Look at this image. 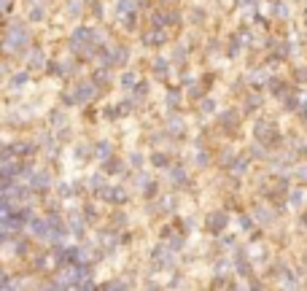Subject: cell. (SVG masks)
Wrapping results in <instances>:
<instances>
[{
	"label": "cell",
	"mask_w": 307,
	"mask_h": 291,
	"mask_svg": "<svg viewBox=\"0 0 307 291\" xmlns=\"http://www.w3.org/2000/svg\"><path fill=\"white\" fill-rule=\"evenodd\" d=\"M226 224V216L224 213H218V216H210V227H213V232H218L216 227H224Z\"/></svg>",
	"instance_id": "cell-1"
},
{
	"label": "cell",
	"mask_w": 307,
	"mask_h": 291,
	"mask_svg": "<svg viewBox=\"0 0 307 291\" xmlns=\"http://www.w3.org/2000/svg\"><path fill=\"white\" fill-rule=\"evenodd\" d=\"M78 97L89 100V97H92V87H78Z\"/></svg>",
	"instance_id": "cell-2"
}]
</instances>
